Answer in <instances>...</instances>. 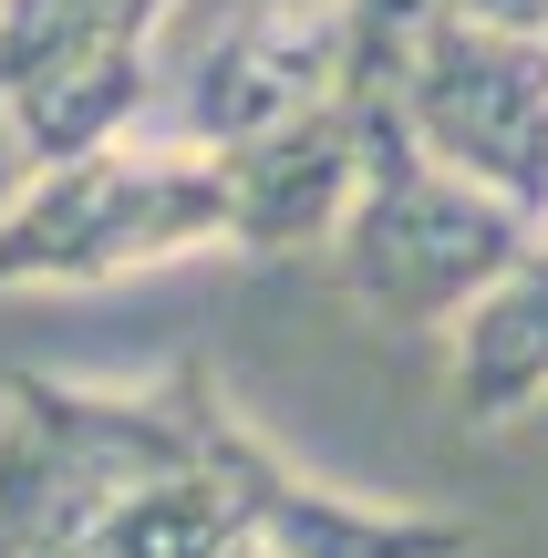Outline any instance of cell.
Here are the masks:
<instances>
[{
    "mask_svg": "<svg viewBox=\"0 0 548 558\" xmlns=\"http://www.w3.org/2000/svg\"><path fill=\"white\" fill-rule=\"evenodd\" d=\"M218 177H228V248H259V259L331 248L352 218V186H363V114L331 94L269 135L228 145Z\"/></svg>",
    "mask_w": 548,
    "mask_h": 558,
    "instance_id": "obj_7",
    "label": "cell"
},
{
    "mask_svg": "<svg viewBox=\"0 0 548 558\" xmlns=\"http://www.w3.org/2000/svg\"><path fill=\"white\" fill-rule=\"evenodd\" d=\"M166 11L176 0H0V124L21 135V166L135 145Z\"/></svg>",
    "mask_w": 548,
    "mask_h": 558,
    "instance_id": "obj_3",
    "label": "cell"
},
{
    "mask_svg": "<svg viewBox=\"0 0 548 558\" xmlns=\"http://www.w3.org/2000/svg\"><path fill=\"white\" fill-rule=\"evenodd\" d=\"M176 383V414H186V456L218 476V497L239 507V527L259 538L269 558H466L476 527L466 518H414V507H352L331 486H310L218 383L186 362Z\"/></svg>",
    "mask_w": 548,
    "mask_h": 558,
    "instance_id": "obj_5",
    "label": "cell"
},
{
    "mask_svg": "<svg viewBox=\"0 0 548 558\" xmlns=\"http://www.w3.org/2000/svg\"><path fill=\"white\" fill-rule=\"evenodd\" d=\"M528 403H548V239L455 311V414L517 424Z\"/></svg>",
    "mask_w": 548,
    "mask_h": 558,
    "instance_id": "obj_8",
    "label": "cell"
},
{
    "mask_svg": "<svg viewBox=\"0 0 548 558\" xmlns=\"http://www.w3.org/2000/svg\"><path fill=\"white\" fill-rule=\"evenodd\" d=\"M446 21H476V32H517V41H548V0H435Z\"/></svg>",
    "mask_w": 548,
    "mask_h": 558,
    "instance_id": "obj_11",
    "label": "cell"
},
{
    "mask_svg": "<svg viewBox=\"0 0 548 558\" xmlns=\"http://www.w3.org/2000/svg\"><path fill=\"white\" fill-rule=\"evenodd\" d=\"M83 558H259V538H248L239 507L218 497V476L186 456V465H166V476L124 486V497L103 507V527L83 538Z\"/></svg>",
    "mask_w": 548,
    "mask_h": 558,
    "instance_id": "obj_9",
    "label": "cell"
},
{
    "mask_svg": "<svg viewBox=\"0 0 548 558\" xmlns=\"http://www.w3.org/2000/svg\"><path fill=\"white\" fill-rule=\"evenodd\" d=\"M393 114L414 124L435 166H455L466 186H487L497 207H517L528 228H548V41L517 32H476V21L435 11L425 52L404 62Z\"/></svg>",
    "mask_w": 548,
    "mask_h": 558,
    "instance_id": "obj_4",
    "label": "cell"
},
{
    "mask_svg": "<svg viewBox=\"0 0 548 558\" xmlns=\"http://www.w3.org/2000/svg\"><path fill=\"white\" fill-rule=\"evenodd\" d=\"M435 0H342V104L373 114V104L404 94V62L425 52Z\"/></svg>",
    "mask_w": 548,
    "mask_h": 558,
    "instance_id": "obj_10",
    "label": "cell"
},
{
    "mask_svg": "<svg viewBox=\"0 0 548 558\" xmlns=\"http://www.w3.org/2000/svg\"><path fill=\"white\" fill-rule=\"evenodd\" d=\"M548 228H528L517 207H497L487 186H466L455 166H435L414 145V124L393 104L363 114V186H352V218H342V269L352 300H373L383 320L425 331V320H455L476 290H497Z\"/></svg>",
    "mask_w": 548,
    "mask_h": 558,
    "instance_id": "obj_2",
    "label": "cell"
},
{
    "mask_svg": "<svg viewBox=\"0 0 548 558\" xmlns=\"http://www.w3.org/2000/svg\"><path fill=\"white\" fill-rule=\"evenodd\" d=\"M331 94H342V0H259V11H228L207 32V52L186 62L166 145L228 156V145L269 135Z\"/></svg>",
    "mask_w": 548,
    "mask_h": 558,
    "instance_id": "obj_6",
    "label": "cell"
},
{
    "mask_svg": "<svg viewBox=\"0 0 548 558\" xmlns=\"http://www.w3.org/2000/svg\"><path fill=\"white\" fill-rule=\"evenodd\" d=\"M228 239V177L197 145H103L32 166L0 197V300L11 290H103Z\"/></svg>",
    "mask_w": 548,
    "mask_h": 558,
    "instance_id": "obj_1",
    "label": "cell"
}]
</instances>
